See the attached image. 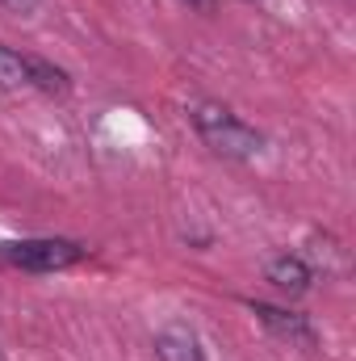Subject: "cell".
I'll return each instance as SVG.
<instances>
[{"instance_id":"6da1fadb","label":"cell","mask_w":356,"mask_h":361,"mask_svg":"<svg viewBox=\"0 0 356 361\" xmlns=\"http://www.w3.org/2000/svg\"><path fill=\"white\" fill-rule=\"evenodd\" d=\"M193 126H197V135H201L218 156H227V160H252V156L265 147V139H260L252 126H243L239 118H231L222 105H197V109H193Z\"/></svg>"},{"instance_id":"7a4b0ae2","label":"cell","mask_w":356,"mask_h":361,"mask_svg":"<svg viewBox=\"0 0 356 361\" xmlns=\"http://www.w3.org/2000/svg\"><path fill=\"white\" fill-rule=\"evenodd\" d=\"M4 261L21 265V269H63L80 261V248L68 240H21V244H4Z\"/></svg>"},{"instance_id":"3957f363","label":"cell","mask_w":356,"mask_h":361,"mask_svg":"<svg viewBox=\"0 0 356 361\" xmlns=\"http://www.w3.org/2000/svg\"><path fill=\"white\" fill-rule=\"evenodd\" d=\"M155 357L160 361H205V353H201L197 332H189L184 324H172V328H164L155 336Z\"/></svg>"},{"instance_id":"277c9868","label":"cell","mask_w":356,"mask_h":361,"mask_svg":"<svg viewBox=\"0 0 356 361\" xmlns=\"http://www.w3.org/2000/svg\"><path fill=\"white\" fill-rule=\"evenodd\" d=\"M268 281L276 286V290H285V294H306L310 290V265L302 261V257H289V252H281V257H272L268 261Z\"/></svg>"},{"instance_id":"5b68a950","label":"cell","mask_w":356,"mask_h":361,"mask_svg":"<svg viewBox=\"0 0 356 361\" xmlns=\"http://www.w3.org/2000/svg\"><path fill=\"white\" fill-rule=\"evenodd\" d=\"M252 311L260 315V324H265V328H272L276 336H285V341H298V345H314V328H310L302 315H293V311H281V307H268V302H256Z\"/></svg>"},{"instance_id":"8992f818","label":"cell","mask_w":356,"mask_h":361,"mask_svg":"<svg viewBox=\"0 0 356 361\" xmlns=\"http://www.w3.org/2000/svg\"><path fill=\"white\" fill-rule=\"evenodd\" d=\"M25 85L51 92V97H63V92L72 89L68 85V72L55 68V63H46V59H25Z\"/></svg>"},{"instance_id":"52a82bcc","label":"cell","mask_w":356,"mask_h":361,"mask_svg":"<svg viewBox=\"0 0 356 361\" xmlns=\"http://www.w3.org/2000/svg\"><path fill=\"white\" fill-rule=\"evenodd\" d=\"M21 85H25V59L0 47V89H21Z\"/></svg>"},{"instance_id":"ba28073f","label":"cell","mask_w":356,"mask_h":361,"mask_svg":"<svg viewBox=\"0 0 356 361\" xmlns=\"http://www.w3.org/2000/svg\"><path fill=\"white\" fill-rule=\"evenodd\" d=\"M0 4H4V8H8V13H21V17H25V13H34V8H38V0H0Z\"/></svg>"},{"instance_id":"9c48e42d","label":"cell","mask_w":356,"mask_h":361,"mask_svg":"<svg viewBox=\"0 0 356 361\" xmlns=\"http://www.w3.org/2000/svg\"><path fill=\"white\" fill-rule=\"evenodd\" d=\"M193 4H201V8H210V0H193Z\"/></svg>"}]
</instances>
